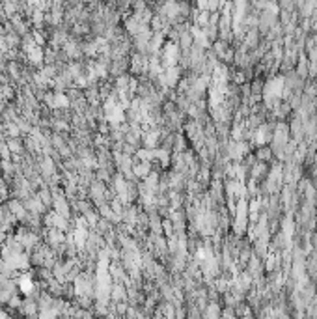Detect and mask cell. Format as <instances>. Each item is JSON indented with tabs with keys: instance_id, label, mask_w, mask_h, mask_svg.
Wrapping results in <instances>:
<instances>
[{
	"instance_id": "cell-2",
	"label": "cell",
	"mask_w": 317,
	"mask_h": 319,
	"mask_svg": "<svg viewBox=\"0 0 317 319\" xmlns=\"http://www.w3.org/2000/svg\"><path fill=\"white\" fill-rule=\"evenodd\" d=\"M30 22L34 28H43V22H45V10H43V8H36L30 15Z\"/></svg>"
},
{
	"instance_id": "cell-3",
	"label": "cell",
	"mask_w": 317,
	"mask_h": 319,
	"mask_svg": "<svg viewBox=\"0 0 317 319\" xmlns=\"http://www.w3.org/2000/svg\"><path fill=\"white\" fill-rule=\"evenodd\" d=\"M256 159L258 160H265V162H269V160L273 159V149L271 146H259V149L256 151Z\"/></svg>"
},
{
	"instance_id": "cell-1",
	"label": "cell",
	"mask_w": 317,
	"mask_h": 319,
	"mask_svg": "<svg viewBox=\"0 0 317 319\" xmlns=\"http://www.w3.org/2000/svg\"><path fill=\"white\" fill-rule=\"evenodd\" d=\"M133 174L140 179L148 178L151 174V160H138L137 164H133Z\"/></svg>"
}]
</instances>
